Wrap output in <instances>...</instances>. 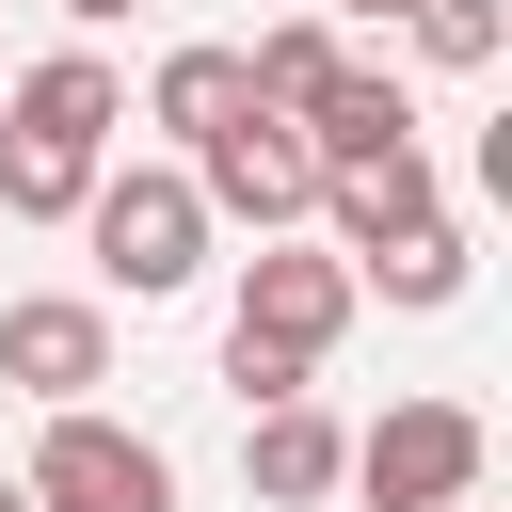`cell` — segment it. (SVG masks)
<instances>
[{
  "mask_svg": "<svg viewBox=\"0 0 512 512\" xmlns=\"http://www.w3.org/2000/svg\"><path fill=\"white\" fill-rule=\"evenodd\" d=\"M144 112H160V128H176V160H192L208 128H240V112H256V80H240V48H176V64L144 80Z\"/></svg>",
  "mask_w": 512,
  "mask_h": 512,
  "instance_id": "cell-11",
  "label": "cell"
},
{
  "mask_svg": "<svg viewBox=\"0 0 512 512\" xmlns=\"http://www.w3.org/2000/svg\"><path fill=\"white\" fill-rule=\"evenodd\" d=\"M416 48H432L448 80H480V64H496V0H416Z\"/></svg>",
  "mask_w": 512,
  "mask_h": 512,
  "instance_id": "cell-14",
  "label": "cell"
},
{
  "mask_svg": "<svg viewBox=\"0 0 512 512\" xmlns=\"http://www.w3.org/2000/svg\"><path fill=\"white\" fill-rule=\"evenodd\" d=\"M0 512H32V480H0Z\"/></svg>",
  "mask_w": 512,
  "mask_h": 512,
  "instance_id": "cell-17",
  "label": "cell"
},
{
  "mask_svg": "<svg viewBox=\"0 0 512 512\" xmlns=\"http://www.w3.org/2000/svg\"><path fill=\"white\" fill-rule=\"evenodd\" d=\"M480 464H496L480 400H384L336 480H368V512H448V496H480Z\"/></svg>",
  "mask_w": 512,
  "mask_h": 512,
  "instance_id": "cell-4",
  "label": "cell"
},
{
  "mask_svg": "<svg viewBox=\"0 0 512 512\" xmlns=\"http://www.w3.org/2000/svg\"><path fill=\"white\" fill-rule=\"evenodd\" d=\"M352 304H368V288H352V256L272 224V240L240 256V304H224V336H240V352H288V368H320V352L352 336Z\"/></svg>",
  "mask_w": 512,
  "mask_h": 512,
  "instance_id": "cell-3",
  "label": "cell"
},
{
  "mask_svg": "<svg viewBox=\"0 0 512 512\" xmlns=\"http://www.w3.org/2000/svg\"><path fill=\"white\" fill-rule=\"evenodd\" d=\"M64 16H80V32H96V16H128V0H64Z\"/></svg>",
  "mask_w": 512,
  "mask_h": 512,
  "instance_id": "cell-16",
  "label": "cell"
},
{
  "mask_svg": "<svg viewBox=\"0 0 512 512\" xmlns=\"http://www.w3.org/2000/svg\"><path fill=\"white\" fill-rule=\"evenodd\" d=\"M80 224H96V272H112L128 304H176V288L208 272V192H192V160H96Z\"/></svg>",
  "mask_w": 512,
  "mask_h": 512,
  "instance_id": "cell-2",
  "label": "cell"
},
{
  "mask_svg": "<svg viewBox=\"0 0 512 512\" xmlns=\"http://www.w3.org/2000/svg\"><path fill=\"white\" fill-rule=\"evenodd\" d=\"M448 512H480V496H448Z\"/></svg>",
  "mask_w": 512,
  "mask_h": 512,
  "instance_id": "cell-18",
  "label": "cell"
},
{
  "mask_svg": "<svg viewBox=\"0 0 512 512\" xmlns=\"http://www.w3.org/2000/svg\"><path fill=\"white\" fill-rule=\"evenodd\" d=\"M112 128H128V80L96 48H48L32 80H0V224H80Z\"/></svg>",
  "mask_w": 512,
  "mask_h": 512,
  "instance_id": "cell-1",
  "label": "cell"
},
{
  "mask_svg": "<svg viewBox=\"0 0 512 512\" xmlns=\"http://www.w3.org/2000/svg\"><path fill=\"white\" fill-rule=\"evenodd\" d=\"M0 384H16V400H96V384H112V304H80V288L0 304Z\"/></svg>",
  "mask_w": 512,
  "mask_h": 512,
  "instance_id": "cell-7",
  "label": "cell"
},
{
  "mask_svg": "<svg viewBox=\"0 0 512 512\" xmlns=\"http://www.w3.org/2000/svg\"><path fill=\"white\" fill-rule=\"evenodd\" d=\"M432 208H448L432 144H384V160H336L304 224H336V256H368V240H400V224H432Z\"/></svg>",
  "mask_w": 512,
  "mask_h": 512,
  "instance_id": "cell-8",
  "label": "cell"
},
{
  "mask_svg": "<svg viewBox=\"0 0 512 512\" xmlns=\"http://www.w3.org/2000/svg\"><path fill=\"white\" fill-rule=\"evenodd\" d=\"M352 288H384V304H464V224L432 208V224L368 240V256H352Z\"/></svg>",
  "mask_w": 512,
  "mask_h": 512,
  "instance_id": "cell-12",
  "label": "cell"
},
{
  "mask_svg": "<svg viewBox=\"0 0 512 512\" xmlns=\"http://www.w3.org/2000/svg\"><path fill=\"white\" fill-rule=\"evenodd\" d=\"M336 64H352V48H336V16H288V32H256V48H240V80H256V112H304V96L336 80Z\"/></svg>",
  "mask_w": 512,
  "mask_h": 512,
  "instance_id": "cell-13",
  "label": "cell"
},
{
  "mask_svg": "<svg viewBox=\"0 0 512 512\" xmlns=\"http://www.w3.org/2000/svg\"><path fill=\"white\" fill-rule=\"evenodd\" d=\"M192 192H208V224H256V240H272V224L320 208V144H304L288 112H240V128L192 144Z\"/></svg>",
  "mask_w": 512,
  "mask_h": 512,
  "instance_id": "cell-6",
  "label": "cell"
},
{
  "mask_svg": "<svg viewBox=\"0 0 512 512\" xmlns=\"http://www.w3.org/2000/svg\"><path fill=\"white\" fill-rule=\"evenodd\" d=\"M320 16H416V0H320Z\"/></svg>",
  "mask_w": 512,
  "mask_h": 512,
  "instance_id": "cell-15",
  "label": "cell"
},
{
  "mask_svg": "<svg viewBox=\"0 0 512 512\" xmlns=\"http://www.w3.org/2000/svg\"><path fill=\"white\" fill-rule=\"evenodd\" d=\"M240 464H256V496H272V512H320V496H336V464H352V432H336V416L288 384V400H256Z\"/></svg>",
  "mask_w": 512,
  "mask_h": 512,
  "instance_id": "cell-9",
  "label": "cell"
},
{
  "mask_svg": "<svg viewBox=\"0 0 512 512\" xmlns=\"http://www.w3.org/2000/svg\"><path fill=\"white\" fill-rule=\"evenodd\" d=\"M16 480H32V512H176L160 432H128V416H96V400H48V448H32Z\"/></svg>",
  "mask_w": 512,
  "mask_h": 512,
  "instance_id": "cell-5",
  "label": "cell"
},
{
  "mask_svg": "<svg viewBox=\"0 0 512 512\" xmlns=\"http://www.w3.org/2000/svg\"><path fill=\"white\" fill-rule=\"evenodd\" d=\"M288 128H304V144H320V176H336V160H384V144H416V96H400L384 64H336V80H320Z\"/></svg>",
  "mask_w": 512,
  "mask_h": 512,
  "instance_id": "cell-10",
  "label": "cell"
}]
</instances>
